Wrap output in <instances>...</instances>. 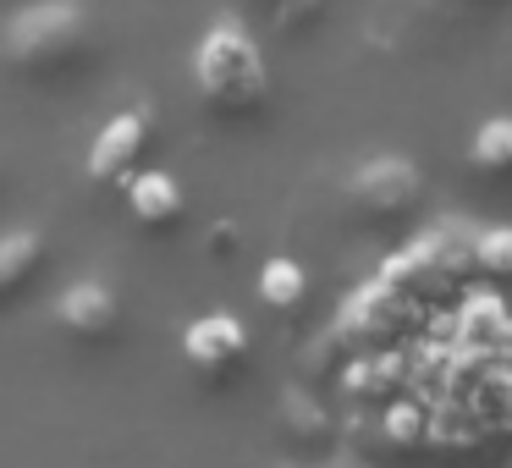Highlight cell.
Instances as JSON below:
<instances>
[{"label":"cell","instance_id":"cell-9","mask_svg":"<svg viewBox=\"0 0 512 468\" xmlns=\"http://www.w3.org/2000/svg\"><path fill=\"white\" fill-rule=\"evenodd\" d=\"M259 298H265V309H276V314L303 309V298H309V270H303L298 259H287V254L265 259V265H259Z\"/></svg>","mask_w":512,"mask_h":468},{"label":"cell","instance_id":"cell-5","mask_svg":"<svg viewBox=\"0 0 512 468\" xmlns=\"http://www.w3.org/2000/svg\"><path fill=\"white\" fill-rule=\"evenodd\" d=\"M56 325L67 342L78 347H111L122 336V298H116L105 281H72L56 298Z\"/></svg>","mask_w":512,"mask_h":468},{"label":"cell","instance_id":"cell-3","mask_svg":"<svg viewBox=\"0 0 512 468\" xmlns=\"http://www.w3.org/2000/svg\"><path fill=\"white\" fill-rule=\"evenodd\" d=\"M424 193V171L408 155H369L347 171V204L364 221H402Z\"/></svg>","mask_w":512,"mask_h":468},{"label":"cell","instance_id":"cell-10","mask_svg":"<svg viewBox=\"0 0 512 468\" xmlns=\"http://www.w3.org/2000/svg\"><path fill=\"white\" fill-rule=\"evenodd\" d=\"M468 166L485 171V177L512 171V116H490V122H479L474 144H468Z\"/></svg>","mask_w":512,"mask_h":468},{"label":"cell","instance_id":"cell-13","mask_svg":"<svg viewBox=\"0 0 512 468\" xmlns=\"http://www.w3.org/2000/svg\"><path fill=\"white\" fill-rule=\"evenodd\" d=\"M281 408H287L292 430H320V424H325V413L314 408V397H303V391H287V402H281Z\"/></svg>","mask_w":512,"mask_h":468},{"label":"cell","instance_id":"cell-2","mask_svg":"<svg viewBox=\"0 0 512 468\" xmlns=\"http://www.w3.org/2000/svg\"><path fill=\"white\" fill-rule=\"evenodd\" d=\"M193 89L215 122H254L270 105V67L237 17H215L193 45Z\"/></svg>","mask_w":512,"mask_h":468},{"label":"cell","instance_id":"cell-4","mask_svg":"<svg viewBox=\"0 0 512 468\" xmlns=\"http://www.w3.org/2000/svg\"><path fill=\"white\" fill-rule=\"evenodd\" d=\"M149 149H155V111H149V105L116 111L89 144V182H100V188H127V182L144 171Z\"/></svg>","mask_w":512,"mask_h":468},{"label":"cell","instance_id":"cell-8","mask_svg":"<svg viewBox=\"0 0 512 468\" xmlns=\"http://www.w3.org/2000/svg\"><path fill=\"white\" fill-rule=\"evenodd\" d=\"M45 259H50V243H45V232H34V226H17V232L0 237V314L39 281Z\"/></svg>","mask_w":512,"mask_h":468},{"label":"cell","instance_id":"cell-14","mask_svg":"<svg viewBox=\"0 0 512 468\" xmlns=\"http://www.w3.org/2000/svg\"><path fill=\"white\" fill-rule=\"evenodd\" d=\"M386 435H391V441H413V435H419V408H408V402L391 408L386 413Z\"/></svg>","mask_w":512,"mask_h":468},{"label":"cell","instance_id":"cell-1","mask_svg":"<svg viewBox=\"0 0 512 468\" xmlns=\"http://www.w3.org/2000/svg\"><path fill=\"white\" fill-rule=\"evenodd\" d=\"M100 61L94 0H23L0 28V67L28 89H67Z\"/></svg>","mask_w":512,"mask_h":468},{"label":"cell","instance_id":"cell-7","mask_svg":"<svg viewBox=\"0 0 512 468\" xmlns=\"http://www.w3.org/2000/svg\"><path fill=\"white\" fill-rule=\"evenodd\" d=\"M122 199H127L133 226H144V232H177L182 215H188V193H182V182L171 177V171H155V166L138 171V177L122 188Z\"/></svg>","mask_w":512,"mask_h":468},{"label":"cell","instance_id":"cell-11","mask_svg":"<svg viewBox=\"0 0 512 468\" xmlns=\"http://www.w3.org/2000/svg\"><path fill=\"white\" fill-rule=\"evenodd\" d=\"M259 12L270 17V28H276V34H309L314 23H320L325 17V0H254Z\"/></svg>","mask_w":512,"mask_h":468},{"label":"cell","instance_id":"cell-12","mask_svg":"<svg viewBox=\"0 0 512 468\" xmlns=\"http://www.w3.org/2000/svg\"><path fill=\"white\" fill-rule=\"evenodd\" d=\"M474 265L485 276H512V226H474Z\"/></svg>","mask_w":512,"mask_h":468},{"label":"cell","instance_id":"cell-6","mask_svg":"<svg viewBox=\"0 0 512 468\" xmlns=\"http://www.w3.org/2000/svg\"><path fill=\"white\" fill-rule=\"evenodd\" d=\"M182 353L199 375H226L248 358V325L237 314L215 309V314H199V320L182 331Z\"/></svg>","mask_w":512,"mask_h":468}]
</instances>
